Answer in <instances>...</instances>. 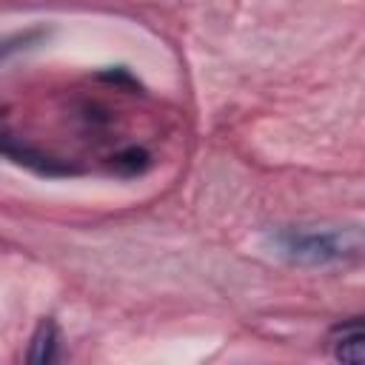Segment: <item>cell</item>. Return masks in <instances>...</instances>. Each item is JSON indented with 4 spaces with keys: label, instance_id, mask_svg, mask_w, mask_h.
<instances>
[{
    "label": "cell",
    "instance_id": "6da1fadb",
    "mask_svg": "<svg viewBox=\"0 0 365 365\" xmlns=\"http://www.w3.org/2000/svg\"><path fill=\"white\" fill-rule=\"evenodd\" d=\"M268 248L294 265H334L359 257L362 237L356 228H279L268 234Z\"/></svg>",
    "mask_w": 365,
    "mask_h": 365
},
{
    "label": "cell",
    "instance_id": "3957f363",
    "mask_svg": "<svg viewBox=\"0 0 365 365\" xmlns=\"http://www.w3.org/2000/svg\"><path fill=\"white\" fill-rule=\"evenodd\" d=\"M60 354V328L51 317L40 319L34 334H31V342H29V354H26V362L31 365H48L54 362Z\"/></svg>",
    "mask_w": 365,
    "mask_h": 365
},
{
    "label": "cell",
    "instance_id": "277c9868",
    "mask_svg": "<svg viewBox=\"0 0 365 365\" xmlns=\"http://www.w3.org/2000/svg\"><path fill=\"white\" fill-rule=\"evenodd\" d=\"M331 351L334 359L339 362H354L359 365L365 359V336H362V325L359 319H351L348 325H339L331 336Z\"/></svg>",
    "mask_w": 365,
    "mask_h": 365
},
{
    "label": "cell",
    "instance_id": "8992f818",
    "mask_svg": "<svg viewBox=\"0 0 365 365\" xmlns=\"http://www.w3.org/2000/svg\"><path fill=\"white\" fill-rule=\"evenodd\" d=\"M117 165L125 168L128 174H137V171H143V168L148 165V157H145V151H140V148H128L125 154L117 157Z\"/></svg>",
    "mask_w": 365,
    "mask_h": 365
},
{
    "label": "cell",
    "instance_id": "5b68a950",
    "mask_svg": "<svg viewBox=\"0 0 365 365\" xmlns=\"http://www.w3.org/2000/svg\"><path fill=\"white\" fill-rule=\"evenodd\" d=\"M40 37H43V31H40V29H31V31H26V34H14L11 40H3V43H0V60H3L6 54H11V51L26 48L29 43H34V40H40Z\"/></svg>",
    "mask_w": 365,
    "mask_h": 365
},
{
    "label": "cell",
    "instance_id": "7a4b0ae2",
    "mask_svg": "<svg viewBox=\"0 0 365 365\" xmlns=\"http://www.w3.org/2000/svg\"><path fill=\"white\" fill-rule=\"evenodd\" d=\"M0 154L9 157V160H14V163H20V165H26V168H31V171H37V174H46V177H57V174H68L71 171L68 165H63V163H57V160H51L46 154H40V151H34L29 145L14 143L3 131H0Z\"/></svg>",
    "mask_w": 365,
    "mask_h": 365
}]
</instances>
